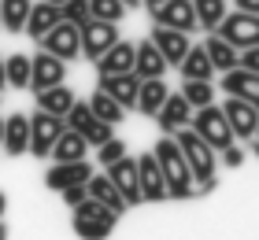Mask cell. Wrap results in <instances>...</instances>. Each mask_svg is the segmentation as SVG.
Instances as JSON below:
<instances>
[{"label":"cell","mask_w":259,"mask_h":240,"mask_svg":"<svg viewBox=\"0 0 259 240\" xmlns=\"http://www.w3.org/2000/svg\"><path fill=\"white\" fill-rule=\"evenodd\" d=\"M122 155H130V148H126V140H119V137H111V140H104V144H100V166H111V163H119Z\"/></svg>","instance_id":"38"},{"label":"cell","mask_w":259,"mask_h":240,"mask_svg":"<svg viewBox=\"0 0 259 240\" xmlns=\"http://www.w3.org/2000/svg\"><path fill=\"white\" fill-rule=\"evenodd\" d=\"M60 19H63V15H60V8H56V4H49V0H37V4L30 8V15H26V33H30L33 41H41Z\"/></svg>","instance_id":"24"},{"label":"cell","mask_w":259,"mask_h":240,"mask_svg":"<svg viewBox=\"0 0 259 240\" xmlns=\"http://www.w3.org/2000/svg\"><path fill=\"white\" fill-rule=\"evenodd\" d=\"M8 85V70H4V59H0V89Z\"/></svg>","instance_id":"43"},{"label":"cell","mask_w":259,"mask_h":240,"mask_svg":"<svg viewBox=\"0 0 259 240\" xmlns=\"http://www.w3.org/2000/svg\"><path fill=\"white\" fill-rule=\"evenodd\" d=\"M89 155V144H85V137L78 133V129H63L60 137H56V144H52V155L49 159H56V163H78V159H85Z\"/></svg>","instance_id":"21"},{"label":"cell","mask_w":259,"mask_h":240,"mask_svg":"<svg viewBox=\"0 0 259 240\" xmlns=\"http://www.w3.org/2000/svg\"><path fill=\"white\" fill-rule=\"evenodd\" d=\"M222 163H226L230 170H233V166H241V163H244V152L237 148V144H230V148H222Z\"/></svg>","instance_id":"40"},{"label":"cell","mask_w":259,"mask_h":240,"mask_svg":"<svg viewBox=\"0 0 259 240\" xmlns=\"http://www.w3.org/2000/svg\"><path fill=\"white\" fill-rule=\"evenodd\" d=\"M67 129V122L60 115H49V111H33L30 115V155L33 159H49L52 155V144Z\"/></svg>","instance_id":"4"},{"label":"cell","mask_w":259,"mask_h":240,"mask_svg":"<svg viewBox=\"0 0 259 240\" xmlns=\"http://www.w3.org/2000/svg\"><path fill=\"white\" fill-rule=\"evenodd\" d=\"M170 137L178 140L185 163H189V174L196 181V196H200V192H211L219 185V177H215V148H211L200 133H193L189 126H182L178 133H170Z\"/></svg>","instance_id":"2"},{"label":"cell","mask_w":259,"mask_h":240,"mask_svg":"<svg viewBox=\"0 0 259 240\" xmlns=\"http://www.w3.org/2000/svg\"><path fill=\"white\" fill-rule=\"evenodd\" d=\"M222 115H226V122L233 129V140H252L255 137V126H259V107L255 104L241 100V96H226Z\"/></svg>","instance_id":"7"},{"label":"cell","mask_w":259,"mask_h":240,"mask_svg":"<svg viewBox=\"0 0 259 240\" xmlns=\"http://www.w3.org/2000/svg\"><path fill=\"white\" fill-rule=\"evenodd\" d=\"M0 30H4V26H0Z\"/></svg>","instance_id":"52"},{"label":"cell","mask_w":259,"mask_h":240,"mask_svg":"<svg viewBox=\"0 0 259 240\" xmlns=\"http://www.w3.org/2000/svg\"><path fill=\"white\" fill-rule=\"evenodd\" d=\"M81 137H85V144H97V148H100V144L111 140L115 133H111V122H104V118L93 115L89 122H85V129H81Z\"/></svg>","instance_id":"35"},{"label":"cell","mask_w":259,"mask_h":240,"mask_svg":"<svg viewBox=\"0 0 259 240\" xmlns=\"http://www.w3.org/2000/svg\"><path fill=\"white\" fill-rule=\"evenodd\" d=\"M85 196H93V200H100L104 207H111L115 214H119V218L126 214V200L119 196V188L111 185V177H108V174H93L89 181H85Z\"/></svg>","instance_id":"23"},{"label":"cell","mask_w":259,"mask_h":240,"mask_svg":"<svg viewBox=\"0 0 259 240\" xmlns=\"http://www.w3.org/2000/svg\"><path fill=\"white\" fill-rule=\"evenodd\" d=\"M97 89H104L111 100H119L122 107H137V92H141V78L130 70V74H100Z\"/></svg>","instance_id":"16"},{"label":"cell","mask_w":259,"mask_h":240,"mask_svg":"<svg viewBox=\"0 0 259 240\" xmlns=\"http://www.w3.org/2000/svg\"><path fill=\"white\" fill-rule=\"evenodd\" d=\"M45 52H52V56H60L63 63H70V59H78L81 56V33H78V26L74 22H67V19H60L56 26L45 33V37L37 41Z\"/></svg>","instance_id":"6"},{"label":"cell","mask_w":259,"mask_h":240,"mask_svg":"<svg viewBox=\"0 0 259 240\" xmlns=\"http://www.w3.org/2000/svg\"><path fill=\"white\" fill-rule=\"evenodd\" d=\"M4 152L15 155V159L30 152V118H26V111H15V115L4 118Z\"/></svg>","instance_id":"20"},{"label":"cell","mask_w":259,"mask_h":240,"mask_svg":"<svg viewBox=\"0 0 259 240\" xmlns=\"http://www.w3.org/2000/svg\"><path fill=\"white\" fill-rule=\"evenodd\" d=\"M193 11H196V26L211 33L226 19V0H193Z\"/></svg>","instance_id":"31"},{"label":"cell","mask_w":259,"mask_h":240,"mask_svg":"<svg viewBox=\"0 0 259 240\" xmlns=\"http://www.w3.org/2000/svg\"><path fill=\"white\" fill-rule=\"evenodd\" d=\"M49 4H56V8H63V4H67V0H49Z\"/></svg>","instance_id":"49"},{"label":"cell","mask_w":259,"mask_h":240,"mask_svg":"<svg viewBox=\"0 0 259 240\" xmlns=\"http://www.w3.org/2000/svg\"><path fill=\"white\" fill-rule=\"evenodd\" d=\"M111 229H115V225L100 222V218H85V214H74V233H78L81 240H108V236H111Z\"/></svg>","instance_id":"33"},{"label":"cell","mask_w":259,"mask_h":240,"mask_svg":"<svg viewBox=\"0 0 259 240\" xmlns=\"http://www.w3.org/2000/svg\"><path fill=\"white\" fill-rule=\"evenodd\" d=\"M222 89H226V96H241V100L259 107V74L255 70H244V67L226 70L222 74Z\"/></svg>","instance_id":"18"},{"label":"cell","mask_w":259,"mask_h":240,"mask_svg":"<svg viewBox=\"0 0 259 240\" xmlns=\"http://www.w3.org/2000/svg\"><path fill=\"white\" fill-rule=\"evenodd\" d=\"M189 129H193V133H200L215 152H222V148H230V144H233V129H230V122H226V115H222V107H215V104L196 107Z\"/></svg>","instance_id":"3"},{"label":"cell","mask_w":259,"mask_h":240,"mask_svg":"<svg viewBox=\"0 0 259 240\" xmlns=\"http://www.w3.org/2000/svg\"><path fill=\"white\" fill-rule=\"evenodd\" d=\"M0 148H4V118H0Z\"/></svg>","instance_id":"47"},{"label":"cell","mask_w":259,"mask_h":240,"mask_svg":"<svg viewBox=\"0 0 259 240\" xmlns=\"http://www.w3.org/2000/svg\"><path fill=\"white\" fill-rule=\"evenodd\" d=\"M167 96H170V85H167L163 78H148V81H141V92H137V111L156 118V111L163 107V100H167Z\"/></svg>","instance_id":"25"},{"label":"cell","mask_w":259,"mask_h":240,"mask_svg":"<svg viewBox=\"0 0 259 240\" xmlns=\"http://www.w3.org/2000/svg\"><path fill=\"white\" fill-rule=\"evenodd\" d=\"M134 74L141 81H148V78H163L167 74V59H163V52L156 44H152V37L145 41H137V56H134Z\"/></svg>","instance_id":"19"},{"label":"cell","mask_w":259,"mask_h":240,"mask_svg":"<svg viewBox=\"0 0 259 240\" xmlns=\"http://www.w3.org/2000/svg\"><path fill=\"white\" fill-rule=\"evenodd\" d=\"M111 177V185L119 188V196L126 200V207H137L141 203V181H137V159L134 155H122L119 163H111V166H104Z\"/></svg>","instance_id":"12"},{"label":"cell","mask_w":259,"mask_h":240,"mask_svg":"<svg viewBox=\"0 0 259 240\" xmlns=\"http://www.w3.org/2000/svg\"><path fill=\"white\" fill-rule=\"evenodd\" d=\"M237 67H244V70H255V74H259V44L241 48V63H237Z\"/></svg>","instance_id":"39"},{"label":"cell","mask_w":259,"mask_h":240,"mask_svg":"<svg viewBox=\"0 0 259 240\" xmlns=\"http://www.w3.org/2000/svg\"><path fill=\"white\" fill-rule=\"evenodd\" d=\"M156 26H170V30H182V33H193L196 26V11H193V0H163L159 8L148 11Z\"/></svg>","instance_id":"9"},{"label":"cell","mask_w":259,"mask_h":240,"mask_svg":"<svg viewBox=\"0 0 259 240\" xmlns=\"http://www.w3.org/2000/svg\"><path fill=\"white\" fill-rule=\"evenodd\" d=\"M152 44L163 52V59H167V67H178L182 59H185V52L193 48V41H189V33H182V30H170V26H152Z\"/></svg>","instance_id":"13"},{"label":"cell","mask_w":259,"mask_h":240,"mask_svg":"<svg viewBox=\"0 0 259 240\" xmlns=\"http://www.w3.org/2000/svg\"><path fill=\"white\" fill-rule=\"evenodd\" d=\"M178 70H182V81H211V74H215L204 44H193L189 52H185V59L178 63Z\"/></svg>","instance_id":"22"},{"label":"cell","mask_w":259,"mask_h":240,"mask_svg":"<svg viewBox=\"0 0 259 240\" xmlns=\"http://www.w3.org/2000/svg\"><path fill=\"white\" fill-rule=\"evenodd\" d=\"M89 11H93V19H104V22H119L126 15V4L122 0H89Z\"/></svg>","instance_id":"34"},{"label":"cell","mask_w":259,"mask_h":240,"mask_svg":"<svg viewBox=\"0 0 259 240\" xmlns=\"http://www.w3.org/2000/svg\"><path fill=\"white\" fill-rule=\"evenodd\" d=\"M81 33V56L100 59L108 48L119 41V22H104V19H89L85 26H78Z\"/></svg>","instance_id":"8"},{"label":"cell","mask_w":259,"mask_h":240,"mask_svg":"<svg viewBox=\"0 0 259 240\" xmlns=\"http://www.w3.org/2000/svg\"><path fill=\"white\" fill-rule=\"evenodd\" d=\"M33 0H0V26L8 33H26V15Z\"/></svg>","instance_id":"28"},{"label":"cell","mask_w":259,"mask_h":240,"mask_svg":"<svg viewBox=\"0 0 259 240\" xmlns=\"http://www.w3.org/2000/svg\"><path fill=\"white\" fill-rule=\"evenodd\" d=\"M182 96L189 100V107L196 111V107L215 104V85H211V81H182Z\"/></svg>","instance_id":"32"},{"label":"cell","mask_w":259,"mask_h":240,"mask_svg":"<svg viewBox=\"0 0 259 240\" xmlns=\"http://www.w3.org/2000/svg\"><path fill=\"white\" fill-rule=\"evenodd\" d=\"M255 137H259V126H255Z\"/></svg>","instance_id":"51"},{"label":"cell","mask_w":259,"mask_h":240,"mask_svg":"<svg viewBox=\"0 0 259 240\" xmlns=\"http://www.w3.org/2000/svg\"><path fill=\"white\" fill-rule=\"evenodd\" d=\"M134 56H137V44L119 37L97 59V74H130V70H134Z\"/></svg>","instance_id":"17"},{"label":"cell","mask_w":259,"mask_h":240,"mask_svg":"<svg viewBox=\"0 0 259 240\" xmlns=\"http://www.w3.org/2000/svg\"><path fill=\"white\" fill-rule=\"evenodd\" d=\"M156 122H159V129L163 133H178L182 126H189L193 122V107H189V100H185L182 92H170L167 100H163V107L156 111Z\"/></svg>","instance_id":"15"},{"label":"cell","mask_w":259,"mask_h":240,"mask_svg":"<svg viewBox=\"0 0 259 240\" xmlns=\"http://www.w3.org/2000/svg\"><path fill=\"white\" fill-rule=\"evenodd\" d=\"M33 96H37V111H49V115H60V118L70 111V104L78 100L67 85H52V89H41V92H33Z\"/></svg>","instance_id":"27"},{"label":"cell","mask_w":259,"mask_h":240,"mask_svg":"<svg viewBox=\"0 0 259 240\" xmlns=\"http://www.w3.org/2000/svg\"><path fill=\"white\" fill-rule=\"evenodd\" d=\"M4 70H8V85L11 89H30V70H33V63H30L26 52L4 56Z\"/></svg>","instance_id":"29"},{"label":"cell","mask_w":259,"mask_h":240,"mask_svg":"<svg viewBox=\"0 0 259 240\" xmlns=\"http://www.w3.org/2000/svg\"><path fill=\"white\" fill-rule=\"evenodd\" d=\"M141 4H145V8L152 11V8H159V4H163V0H141Z\"/></svg>","instance_id":"45"},{"label":"cell","mask_w":259,"mask_h":240,"mask_svg":"<svg viewBox=\"0 0 259 240\" xmlns=\"http://www.w3.org/2000/svg\"><path fill=\"white\" fill-rule=\"evenodd\" d=\"M60 15L67 22H74V26H85V22L93 19V11H89V0H67V4L60 8Z\"/></svg>","instance_id":"36"},{"label":"cell","mask_w":259,"mask_h":240,"mask_svg":"<svg viewBox=\"0 0 259 240\" xmlns=\"http://www.w3.org/2000/svg\"><path fill=\"white\" fill-rule=\"evenodd\" d=\"M89 118H93V107H89V100H74V104H70V111L63 115V122H67L70 129H78V133H81Z\"/></svg>","instance_id":"37"},{"label":"cell","mask_w":259,"mask_h":240,"mask_svg":"<svg viewBox=\"0 0 259 240\" xmlns=\"http://www.w3.org/2000/svg\"><path fill=\"white\" fill-rule=\"evenodd\" d=\"M152 152H156V163L163 170V181H167V200H193L196 196V181L189 174V163H185L178 140L163 133V140Z\"/></svg>","instance_id":"1"},{"label":"cell","mask_w":259,"mask_h":240,"mask_svg":"<svg viewBox=\"0 0 259 240\" xmlns=\"http://www.w3.org/2000/svg\"><path fill=\"white\" fill-rule=\"evenodd\" d=\"M137 181H141V203L167 200V181H163V170L156 163V152L137 155Z\"/></svg>","instance_id":"11"},{"label":"cell","mask_w":259,"mask_h":240,"mask_svg":"<svg viewBox=\"0 0 259 240\" xmlns=\"http://www.w3.org/2000/svg\"><path fill=\"white\" fill-rule=\"evenodd\" d=\"M89 177H93L89 159H78V163H52V170L45 174V188L63 192V188H70V185H85Z\"/></svg>","instance_id":"14"},{"label":"cell","mask_w":259,"mask_h":240,"mask_svg":"<svg viewBox=\"0 0 259 240\" xmlns=\"http://www.w3.org/2000/svg\"><path fill=\"white\" fill-rule=\"evenodd\" d=\"M30 92H41V89H52V85H63V78H67V63L60 56H52V52H41L37 56H30Z\"/></svg>","instance_id":"10"},{"label":"cell","mask_w":259,"mask_h":240,"mask_svg":"<svg viewBox=\"0 0 259 240\" xmlns=\"http://www.w3.org/2000/svg\"><path fill=\"white\" fill-rule=\"evenodd\" d=\"M122 4H126V8H137V4H141V0H122Z\"/></svg>","instance_id":"48"},{"label":"cell","mask_w":259,"mask_h":240,"mask_svg":"<svg viewBox=\"0 0 259 240\" xmlns=\"http://www.w3.org/2000/svg\"><path fill=\"white\" fill-rule=\"evenodd\" d=\"M237 11H248V15H259V0H233Z\"/></svg>","instance_id":"42"},{"label":"cell","mask_w":259,"mask_h":240,"mask_svg":"<svg viewBox=\"0 0 259 240\" xmlns=\"http://www.w3.org/2000/svg\"><path fill=\"white\" fill-rule=\"evenodd\" d=\"M60 196H63V203H70V207H78V203L85 200V185H70V188H63V192H60Z\"/></svg>","instance_id":"41"},{"label":"cell","mask_w":259,"mask_h":240,"mask_svg":"<svg viewBox=\"0 0 259 240\" xmlns=\"http://www.w3.org/2000/svg\"><path fill=\"white\" fill-rule=\"evenodd\" d=\"M4 211H8V196L0 192V218H4Z\"/></svg>","instance_id":"44"},{"label":"cell","mask_w":259,"mask_h":240,"mask_svg":"<svg viewBox=\"0 0 259 240\" xmlns=\"http://www.w3.org/2000/svg\"><path fill=\"white\" fill-rule=\"evenodd\" d=\"M252 152H255V155H259V137H255V144H252Z\"/></svg>","instance_id":"50"},{"label":"cell","mask_w":259,"mask_h":240,"mask_svg":"<svg viewBox=\"0 0 259 240\" xmlns=\"http://www.w3.org/2000/svg\"><path fill=\"white\" fill-rule=\"evenodd\" d=\"M219 37H226L233 48H248L259 44V15H248V11H226V19L215 26Z\"/></svg>","instance_id":"5"},{"label":"cell","mask_w":259,"mask_h":240,"mask_svg":"<svg viewBox=\"0 0 259 240\" xmlns=\"http://www.w3.org/2000/svg\"><path fill=\"white\" fill-rule=\"evenodd\" d=\"M204 48H207V56H211V67L222 70V74H226V70H233V67L241 63V52H237V48H233L226 37H219L215 30H211V37L204 41Z\"/></svg>","instance_id":"26"},{"label":"cell","mask_w":259,"mask_h":240,"mask_svg":"<svg viewBox=\"0 0 259 240\" xmlns=\"http://www.w3.org/2000/svg\"><path fill=\"white\" fill-rule=\"evenodd\" d=\"M0 240H8V225H4V218H0Z\"/></svg>","instance_id":"46"},{"label":"cell","mask_w":259,"mask_h":240,"mask_svg":"<svg viewBox=\"0 0 259 240\" xmlns=\"http://www.w3.org/2000/svg\"><path fill=\"white\" fill-rule=\"evenodd\" d=\"M89 107H93V115H97V118H104V122H111V126H119L122 118H126V107L119 100H111L104 89H97V92L89 96Z\"/></svg>","instance_id":"30"}]
</instances>
